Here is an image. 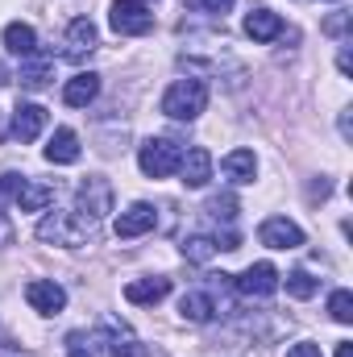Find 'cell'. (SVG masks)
<instances>
[{"label":"cell","instance_id":"obj_1","mask_svg":"<svg viewBox=\"0 0 353 357\" xmlns=\"http://www.w3.org/2000/svg\"><path fill=\"white\" fill-rule=\"evenodd\" d=\"M204 108H208V84L195 75L175 79L163 96V116H171V121H195Z\"/></svg>","mask_w":353,"mask_h":357},{"label":"cell","instance_id":"obj_2","mask_svg":"<svg viewBox=\"0 0 353 357\" xmlns=\"http://www.w3.org/2000/svg\"><path fill=\"white\" fill-rule=\"evenodd\" d=\"M91 237H96V225H88L75 208H71V212H50V216L38 225V241H54V245H67V250L88 245Z\"/></svg>","mask_w":353,"mask_h":357},{"label":"cell","instance_id":"obj_3","mask_svg":"<svg viewBox=\"0 0 353 357\" xmlns=\"http://www.w3.org/2000/svg\"><path fill=\"white\" fill-rule=\"evenodd\" d=\"M179 158H183V146H179L175 137H150V142H142V150H137V167H142L146 178L175 175Z\"/></svg>","mask_w":353,"mask_h":357},{"label":"cell","instance_id":"obj_4","mask_svg":"<svg viewBox=\"0 0 353 357\" xmlns=\"http://www.w3.org/2000/svg\"><path fill=\"white\" fill-rule=\"evenodd\" d=\"M0 195L13 199L21 212H42L54 204V187H42V183H33L29 175H17V171L0 175Z\"/></svg>","mask_w":353,"mask_h":357},{"label":"cell","instance_id":"obj_5","mask_svg":"<svg viewBox=\"0 0 353 357\" xmlns=\"http://www.w3.org/2000/svg\"><path fill=\"white\" fill-rule=\"evenodd\" d=\"M75 212L88 220V225H100L108 212H112V183L104 175H91L80 183V191H75Z\"/></svg>","mask_w":353,"mask_h":357},{"label":"cell","instance_id":"obj_6","mask_svg":"<svg viewBox=\"0 0 353 357\" xmlns=\"http://www.w3.org/2000/svg\"><path fill=\"white\" fill-rule=\"evenodd\" d=\"M108 25H112V33H121V38H146V33L154 29V13H150L146 4H137V0H112Z\"/></svg>","mask_w":353,"mask_h":357},{"label":"cell","instance_id":"obj_7","mask_svg":"<svg viewBox=\"0 0 353 357\" xmlns=\"http://www.w3.org/2000/svg\"><path fill=\"white\" fill-rule=\"evenodd\" d=\"M278 270L270 266V262H254V266H246L237 278H233V291H241L246 299H270L274 291H278Z\"/></svg>","mask_w":353,"mask_h":357},{"label":"cell","instance_id":"obj_8","mask_svg":"<svg viewBox=\"0 0 353 357\" xmlns=\"http://www.w3.org/2000/svg\"><path fill=\"white\" fill-rule=\"evenodd\" d=\"M96 341L104 345V354L108 357H150V345H142L125 324H117V320H104V328L96 333Z\"/></svg>","mask_w":353,"mask_h":357},{"label":"cell","instance_id":"obj_9","mask_svg":"<svg viewBox=\"0 0 353 357\" xmlns=\"http://www.w3.org/2000/svg\"><path fill=\"white\" fill-rule=\"evenodd\" d=\"M96 46H100V33H96V25H91L88 17H75V21L67 25V33H63V59H71V63H84Z\"/></svg>","mask_w":353,"mask_h":357},{"label":"cell","instance_id":"obj_10","mask_svg":"<svg viewBox=\"0 0 353 357\" xmlns=\"http://www.w3.org/2000/svg\"><path fill=\"white\" fill-rule=\"evenodd\" d=\"M212 154L204 150V146H183V158H179V178H183V187H191V191H200V187H208V178H212Z\"/></svg>","mask_w":353,"mask_h":357},{"label":"cell","instance_id":"obj_11","mask_svg":"<svg viewBox=\"0 0 353 357\" xmlns=\"http://www.w3.org/2000/svg\"><path fill=\"white\" fill-rule=\"evenodd\" d=\"M158 225V212H154V204H146V199H137V204H129L121 216H117V237L121 241H133V237H142V233H150Z\"/></svg>","mask_w":353,"mask_h":357},{"label":"cell","instance_id":"obj_12","mask_svg":"<svg viewBox=\"0 0 353 357\" xmlns=\"http://www.w3.org/2000/svg\"><path fill=\"white\" fill-rule=\"evenodd\" d=\"M258 241L266 250H299L303 245V229L295 220H287V216H270L258 229Z\"/></svg>","mask_w":353,"mask_h":357},{"label":"cell","instance_id":"obj_13","mask_svg":"<svg viewBox=\"0 0 353 357\" xmlns=\"http://www.w3.org/2000/svg\"><path fill=\"white\" fill-rule=\"evenodd\" d=\"M25 299H29V307H33L38 316H54V312L67 307V291H63L54 278H33V282L25 287Z\"/></svg>","mask_w":353,"mask_h":357},{"label":"cell","instance_id":"obj_14","mask_svg":"<svg viewBox=\"0 0 353 357\" xmlns=\"http://www.w3.org/2000/svg\"><path fill=\"white\" fill-rule=\"evenodd\" d=\"M46 121H50V112H46L42 104H17L8 133H13L17 142H38V133L46 129Z\"/></svg>","mask_w":353,"mask_h":357},{"label":"cell","instance_id":"obj_15","mask_svg":"<svg viewBox=\"0 0 353 357\" xmlns=\"http://www.w3.org/2000/svg\"><path fill=\"white\" fill-rule=\"evenodd\" d=\"M171 295V278L167 274H150V278H133L129 287H125V299L133 303V307H146V303H163Z\"/></svg>","mask_w":353,"mask_h":357},{"label":"cell","instance_id":"obj_16","mask_svg":"<svg viewBox=\"0 0 353 357\" xmlns=\"http://www.w3.org/2000/svg\"><path fill=\"white\" fill-rule=\"evenodd\" d=\"M50 79H54V59H46L42 50L29 54V59H21V75H17V84H21L25 91H42Z\"/></svg>","mask_w":353,"mask_h":357},{"label":"cell","instance_id":"obj_17","mask_svg":"<svg viewBox=\"0 0 353 357\" xmlns=\"http://www.w3.org/2000/svg\"><path fill=\"white\" fill-rule=\"evenodd\" d=\"M80 133L75 129H54V137H50V146H46V162H54V167H71V162H80Z\"/></svg>","mask_w":353,"mask_h":357},{"label":"cell","instance_id":"obj_18","mask_svg":"<svg viewBox=\"0 0 353 357\" xmlns=\"http://www.w3.org/2000/svg\"><path fill=\"white\" fill-rule=\"evenodd\" d=\"M220 175L229 178V183H254L258 175V158H254V150H229L225 158H220Z\"/></svg>","mask_w":353,"mask_h":357},{"label":"cell","instance_id":"obj_19","mask_svg":"<svg viewBox=\"0 0 353 357\" xmlns=\"http://www.w3.org/2000/svg\"><path fill=\"white\" fill-rule=\"evenodd\" d=\"M246 33H250L254 42H274V38L287 33V25H283V17L270 13V8H250V17H246Z\"/></svg>","mask_w":353,"mask_h":357},{"label":"cell","instance_id":"obj_20","mask_svg":"<svg viewBox=\"0 0 353 357\" xmlns=\"http://www.w3.org/2000/svg\"><path fill=\"white\" fill-rule=\"evenodd\" d=\"M0 38H4V50H8V54H17V59L38 54V33H33V25H25V21H8Z\"/></svg>","mask_w":353,"mask_h":357},{"label":"cell","instance_id":"obj_21","mask_svg":"<svg viewBox=\"0 0 353 357\" xmlns=\"http://www.w3.org/2000/svg\"><path fill=\"white\" fill-rule=\"evenodd\" d=\"M179 312H183V320H191V324H208V320L216 316V295H212V291H187V295L179 299Z\"/></svg>","mask_w":353,"mask_h":357},{"label":"cell","instance_id":"obj_22","mask_svg":"<svg viewBox=\"0 0 353 357\" xmlns=\"http://www.w3.org/2000/svg\"><path fill=\"white\" fill-rule=\"evenodd\" d=\"M96 96H100V75H91V71L71 75V79H67V88H63V100H67L71 108H88Z\"/></svg>","mask_w":353,"mask_h":357},{"label":"cell","instance_id":"obj_23","mask_svg":"<svg viewBox=\"0 0 353 357\" xmlns=\"http://www.w3.org/2000/svg\"><path fill=\"white\" fill-rule=\"evenodd\" d=\"M220 245H216V237H208V233H191V237H183V245H179V254L187 258V262H212V254H216Z\"/></svg>","mask_w":353,"mask_h":357},{"label":"cell","instance_id":"obj_24","mask_svg":"<svg viewBox=\"0 0 353 357\" xmlns=\"http://www.w3.org/2000/svg\"><path fill=\"white\" fill-rule=\"evenodd\" d=\"M278 282H287V295H291V299H312V295L320 291V278H312L308 270H291V274L278 278Z\"/></svg>","mask_w":353,"mask_h":357},{"label":"cell","instance_id":"obj_25","mask_svg":"<svg viewBox=\"0 0 353 357\" xmlns=\"http://www.w3.org/2000/svg\"><path fill=\"white\" fill-rule=\"evenodd\" d=\"M329 316L337 324H353V295L350 291H333L329 295Z\"/></svg>","mask_w":353,"mask_h":357},{"label":"cell","instance_id":"obj_26","mask_svg":"<svg viewBox=\"0 0 353 357\" xmlns=\"http://www.w3.org/2000/svg\"><path fill=\"white\" fill-rule=\"evenodd\" d=\"M208 216L233 225V220H237V199H233V195H212V199H208Z\"/></svg>","mask_w":353,"mask_h":357},{"label":"cell","instance_id":"obj_27","mask_svg":"<svg viewBox=\"0 0 353 357\" xmlns=\"http://www.w3.org/2000/svg\"><path fill=\"white\" fill-rule=\"evenodd\" d=\"M195 8H204V13H229L237 0H191Z\"/></svg>","mask_w":353,"mask_h":357},{"label":"cell","instance_id":"obj_28","mask_svg":"<svg viewBox=\"0 0 353 357\" xmlns=\"http://www.w3.org/2000/svg\"><path fill=\"white\" fill-rule=\"evenodd\" d=\"M287 357H324L320 354V345H312V341H299V345H291Z\"/></svg>","mask_w":353,"mask_h":357},{"label":"cell","instance_id":"obj_29","mask_svg":"<svg viewBox=\"0 0 353 357\" xmlns=\"http://www.w3.org/2000/svg\"><path fill=\"white\" fill-rule=\"evenodd\" d=\"M67 349H71V357H91L88 349H84V333H71V337H67Z\"/></svg>","mask_w":353,"mask_h":357},{"label":"cell","instance_id":"obj_30","mask_svg":"<svg viewBox=\"0 0 353 357\" xmlns=\"http://www.w3.org/2000/svg\"><path fill=\"white\" fill-rule=\"evenodd\" d=\"M345 25H350V13H337V17H329V21H324V29H329V33H345Z\"/></svg>","mask_w":353,"mask_h":357},{"label":"cell","instance_id":"obj_31","mask_svg":"<svg viewBox=\"0 0 353 357\" xmlns=\"http://www.w3.org/2000/svg\"><path fill=\"white\" fill-rule=\"evenodd\" d=\"M337 67H341V75H350V42H341V54H337Z\"/></svg>","mask_w":353,"mask_h":357},{"label":"cell","instance_id":"obj_32","mask_svg":"<svg viewBox=\"0 0 353 357\" xmlns=\"http://www.w3.org/2000/svg\"><path fill=\"white\" fill-rule=\"evenodd\" d=\"M337 357H353V341H341L337 345Z\"/></svg>","mask_w":353,"mask_h":357},{"label":"cell","instance_id":"obj_33","mask_svg":"<svg viewBox=\"0 0 353 357\" xmlns=\"http://www.w3.org/2000/svg\"><path fill=\"white\" fill-rule=\"evenodd\" d=\"M8 79H13V75H8V67H4V59H0V88H4Z\"/></svg>","mask_w":353,"mask_h":357},{"label":"cell","instance_id":"obj_34","mask_svg":"<svg viewBox=\"0 0 353 357\" xmlns=\"http://www.w3.org/2000/svg\"><path fill=\"white\" fill-rule=\"evenodd\" d=\"M137 4H150V0H137Z\"/></svg>","mask_w":353,"mask_h":357}]
</instances>
